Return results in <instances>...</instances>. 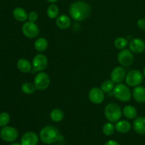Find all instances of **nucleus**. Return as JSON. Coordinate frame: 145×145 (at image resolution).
I'll return each instance as SVG.
<instances>
[{
    "label": "nucleus",
    "instance_id": "nucleus-8",
    "mask_svg": "<svg viewBox=\"0 0 145 145\" xmlns=\"http://www.w3.org/2000/svg\"><path fill=\"white\" fill-rule=\"evenodd\" d=\"M18 132L15 127L11 126L4 127L0 130V137L7 142H14L18 138Z\"/></svg>",
    "mask_w": 145,
    "mask_h": 145
},
{
    "label": "nucleus",
    "instance_id": "nucleus-16",
    "mask_svg": "<svg viewBox=\"0 0 145 145\" xmlns=\"http://www.w3.org/2000/svg\"><path fill=\"white\" fill-rule=\"evenodd\" d=\"M133 129L135 132L138 134H145V117H138L134 119L133 122Z\"/></svg>",
    "mask_w": 145,
    "mask_h": 145
},
{
    "label": "nucleus",
    "instance_id": "nucleus-34",
    "mask_svg": "<svg viewBox=\"0 0 145 145\" xmlns=\"http://www.w3.org/2000/svg\"><path fill=\"white\" fill-rule=\"evenodd\" d=\"M10 145H21V143H13V144H10Z\"/></svg>",
    "mask_w": 145,
    "mask_h": 145
},
{
    "label": "nucleus",
    "instance_id": "nucleus-21",
    "mask_svg": "<svg viewBox=\"0 0 145 145\" xmlns=\"http://www.w3.org/2000/svg\"><path fill=\"white\" fill-rule=\"evenodd\" d=\"M115 128L120 133H127L131 129V124L127 120H119L116 122Z\"/></svg>",
    "mask_w": 145,
    "mask_h": 145
},
{
    "label": "nucleus",
    "instance_id": "nucleus-14",
    "mask_svg": "<svg viewBox=\"0 0 145 145\" xmlns=\"http://www.w3.org/2000/svg\"><path fill=\"white\" fill-rule=\"evenodd\" d=\"M38 134L33 132H27L22 136L21 139V145H37L38 143Z\"/></svg>",
    "mask_w": 145,
    "mask_h": 145
},
{
    "label": "nucleus",
    "instance_id": "nucleus-24",
    "mask_svg": "<svg viewBox=\"0 0 145 145\" xmlns=\"http://www.w3.org/2000/svg\"><path fill=\"white\" fill-rule=\"evenodd\" d=\"M59 10L56 4H50L47 9V15L50 19H55L59 16Z\"/></svg>",
    "mask_w": 145,
    "mask_h": 145
},
{
    "label": "nucleus",
    "instance_id": "nucleus-5",
    "mask_svg": "<svg viewBox=\"0 0 145 145\" xmlns=\"http://www.w3.org/2000/svg\"><path fill=\"white\" fill-rule=\"evenodd\" d=\"M125 82L130 87H137L140 85L144 80V75L139 70L133 69L126 74Z\"/></svg>",
    "mask_w": 145,
    "mask_h": 145
},
{
    "label": "nucleus",
    "instance_id": "nucleus-23",
    "mask_svg": "<svg viewBox=\"0 0 145 145\" xmlns=\"http://www.w3.org/2000/svg\"><path fill=\"white\" fill-rule=\"evenodd\" d=\"M50 117L53 122H59L64 119V112L61 109L55 108L50 112Z\"/></svg>",
    "mask_w": 145,
    "mask_h": 145
},
{
    "label": "nucleus",
    "instance_id": "nucleus-7",
    "mask_svg": "<svg viewBox=\"0 0 145 145\" xmlns=\"http://www.w3.org/2000/svg\"><path fill=\"white\" fill-rule=\"evenodd\" d=\"M33 83L38 90H45L50 85V78L45 72H39L35 75Z\"/></svg>",
    "mask_w": 145,
    "mask_h": 145
},
{
    "label": "nucleus",
    "instance_id": "nucleus-22",
    "mask_svg": "<svg viewBox=\"0 0 145 145\" xmlns=\"http://www.w3.org/2000/svg\"><path fill=\"white\" fill-rule=\"evenodd\" d=\"M123 115L128 119H135L137 116V110L133 105H126L123 109Z\"/></svg>",
    "mask_w": 145,
    "mask_h": 145
},
{
    "label": "nucleus",
    "instance_id": "nucleus-11",
    "mask_svg": "<svg viewBox=\"0 0 145 145\" xmlns=\"http://www.w3.org/2000/svg\"><path fill=\"white\" fill-rule=\"evenodd\" d=\"M105 92L101 89V88H91L89 92V99L91 102L95 105H99L103 102L105 99Z\"/></svg>",
    "mask_w": 145,
    "mask_h": 145
},
{
    "label": "nucleus",
    "instance_id": "nucleus-26",
    "mask_svg": "<svg viewBox=\"0 0 145 145\" xmlns=\"http://www.w3.org/2000/svg\"><path fill=\"white\" fill-rule=\"evenodd\" d=\"M129 42L127 39L124 37H118L114 41V45L117 49L123 50L128 45Z\"/></svg>",
    "mask_w": 145,
    "mask_h": 145
},
{
    "label": "nucleus",
    "instance_id": "nucleus-29",
    "mask_svg": "<svg viewBox=\"0 0 145 145\" xmlns=\"http://www.w3.org/2000/svg\"><path fill=\"white\" fill-rule=\"evenodd\" d=\"M10 122V115L9 114L6 112H3L0 113V127H4L7 126Z\"/></svg>",
    "mask_w": 145,
    "mask_h": 145
},
{
    "label": "nucleus",
    "instance_id": "nucleus-18",
    "mask_svg": "<svg viewBox=\"0 0 145 145\" xmlns=\"http://www.w3.org/2000/svg\"><path fill=\"white\" fill-rule=\"evenodd\" d=\"M56 25L60 29H67L71 26V19L65 14L59 15L56 18Z\"/></svg>",
    "mask_w": 145,
    "mask_h": 145
},
{
    "label": "nucleus",
    "instance_id": "nucleus-33",
    "mask_svg": "<svg viewBox=\"0 0 145 145\" xmlns=\"http://www.w3.org/2000/svg\"><path fill=\"white\" fill-rule=\"evenodd\" d=\"M48 1H49L50 3H55L56 1H57L58 0H47Z\"/></svg>",
    "mask_w": 145,
    "mask_h": 145
},
{
    "label": "nucleus",
    "instance_id": "nucleus-15",
    "mask_svg": "<svg viewBox=\"0 0 145 145\" xmlns=\"http://www.w3.org/2000/svg\"><path fill=\"white\" fill-rule=\"evenodd\" d=\"M133 98L138 103L145 102V88L142 85L135 87L132 92Z\"/></svg>",
    "mask_w": 145,
    "mask_h": 145
},
{
    "label": "nucleus",
    "instance_id": "nucleus-12",
    "mask_svg": "<svg viewBox=\"0 0 145 145\" xmlns=\"http://www.w3.org/2000/svg\"><path fill=\"white\" fill-rule=\"evenodd\" d=\"M126 77V71L124 67L123 66H116L112 71L110 73V80L114 83L118 84L121 83Z\"/></svg>",
    "mask_w": 145,
    "mask_h": 145
},
{
    "label": "nucleus",
    "instance_id": "nucleus-3",
    "mask_svg": "<svg viewBox=\"0 0 145 145\" xmlns=\"http://www.w3.org/2000/svg\"><path fill=\"white\" fill-rule=\"evenodd\" d=\"M105 117L109 122L114 123L120 120L123 115V110L116 103H108L104 109Z\"/></svg>",
    "mask_w": 145,
    "mask_h": 145
},
{
    "label": "nucleus",
    "instance_id": "nucleus-10",
    "mask_svg": "<svg viewBox=\"0 0 145 145\" xmlns=\"http://www.w3.org/2000/svg\"><path fill=\"white\" fill-rule=\"evenodd\" d=\"M39 28L35 23L25 21L22 26V33L28 38H35L39 35Z\"/></svg>",
    "mask_w": 145,
    "mask_h": 145
},
{
    "label": "nucleus",
    "instance_id": "nucleus-32",
    "mask_svg": "<svg viewBox=\"0 0 145 145\" xmlns=\"http://www.w3.org/2000/svg\"><path fill=\"white\" fill-rule=\"evenodd\" d=\"M105 145H120V144L117 142V141L110 139V140L107 141V142H106V144H105Z\"/></svg>",
    "mask_w": 145,
    "mask_h": 145
},
{
    "label": "nucleus",
    "instance_id": "nucleus-6",
    "mask_svg": "<svg viewBox=\"0 0 145 145\" xmlns=\"http://www.w3.org/2000/svg\"><path fill=\"white\" fill-rule=\"evenodd\" d=\"M32 73L36 72H42L46 69L48 64V58L42 53H38L33 57L32 60Z\"/></svg>",
    "mask_w": 145,
    "mask_h": 145
},
{
    "label": "nucleus",
    "instance_id": "nucleus-30",
    "mask_svg": "<svg viewBox=\"0 0 145 145\" xmlns=\"http://www.w3.org/2000/svg\"><path fill=\"white\" fill-rule=\"evenodd\" d=\"M28 19L29 21L31 22H34L38 21V14L35 11H32L28 14Z\"/></svg>",
    "mask_w": 145,
    "mask_h": 145
},
{
    "label": "nucleus",
    "instance_id": "nucleus-9",
    "mask_svg": "<svg viewBox=\"0 0 145 145\" xmlns=\"http://www.w3.org/2000/svg\"><path fill=\"white\" fill-rule=\"evenodd\" d=\"M118 61L120 65L123 67H128L133 63L134 55L130 49L120 50L118 54Z\"/></svg>",
    "mask_w": 145,
    "mask_h": 145
},
{
    "label": "nucleus",
    "instance_id": "nucleus-25",
    "mask_svg": "<svg viewBox=\"0 0 145 145\" xmlns=\"http://www.w3.org/2000/svg\"><path fill=\"white\" fill-rule=\"evenodd\" d=\"M36 90L34 83H32L31 82H25L21 85V90L26 95H31V94L34 93Z\"/></svg>",
    "mask_w": 145,
    "mask_h": 145
},
{
    "label": "nucleus",
    "instance_id": "nucleus-2",
    "mask_svg": "<svg viewBox=\"0 0 145 145\" xmlns=\"http://www.w3.org/2000/svg\"><path fill=\"white\" fill-rule=\"evenodd\" d=\"M40 139L45 144H52L59 139L61 135L58 129L52 125H47L40 132Z\"/></svg>",
    "mask_w": 145,
    "mask_h": 145
},
{
    "label": "nucleus",
    "instance_id": "nucleus-31",
    "mask_svg": "<svg viewBox=\"0 0 145 145\" xmlns=\"http://www.w3.org/2000/svg\"><path fill=\"white\" fill-rule=\"evenodd\" d=\"M137 26L140 29L145 31V18H140L137 21Z\"/></svg>",
    "mask_w": 145,
    "mask_h": 145
},
{
    "label": "nucleus",
    "instance_id": "nucleus-17",
    "mask_svg": "<svg viewBox=\"0 0 145 145\" xmlns=\"http://www.w3.org/2000/svg\"><path fill=\"white\" fill-rule=\"evenodd\" d=\"M17 68L23 73H28L32 71V63L25 58H21L17 61Z\"/></svg>",
    "mask_w": 145,
    "mask_h": 145
},
{
    "label": "nucleus",
    "instance_id": "nucleus-4",
    "mask_svg": "<svg viewBox=\"0 0 145 145\" xmlns=\"http://www.w3.org/2000/svg\"><path fill=\"white\" fill-rule=\"evenodd\" d=\"M113 95L115 98L121 102H127L131 100L132 92L128 85L123 83H118L115 85L113 90Z\"/></svg>",
    "mask_w": 145,
    "mask_h": 145
},
{
    "label": "nucleus",
    "instance_id": "nucleus-28",
    "mask_svg": "<svg viewBox=\"0 0 145 145\" xmlns=\"http://www.w3.org/2000/svg\"><path fill=\"white\" fill-rule=\"evenodd\" d=\"M115 126L113 125V124L110 122H106V123L103 125V128H102V131H103V133L106 136H111L115 132Z\"/></svg>",
    "mask_w": 145,
    "mask_h": 145
},
{
    "label": "nucleus",
    "instance_id": "nucleus-1",
    "mask_svg": "<svg viewBox=\"0 0 145 145\" xmlns=\"http://www.w3.org/2000/svg\"><path fill=\"white\" fill-rule=\"evenodd\" d=\"M91 9L89 4L83 1H78L72 3L69 9L71 17L76 21H82L89 18Z\"/></svg>",
    "mask_w": 145,
    "mask_h": 145
},
{
    "label": "nucleus",
    "instance_id": "nucleus-13",
    "mask_svg": "<svg viewBox=\"0 0 145 145\" xmlns=\"http://www.w3.org/2000/svg\"><path fill=\"white\" fill-rule=\"evenodd\" d=\"M129 49L134 53H142L145 51V42L140 38H135L129 43Z\"/></svg>",
    "mask_w": 145,
    "mask_h": 145
},
{
    "label": "nucleus",
    "instance_id": "nucleus-20",
    "mask_svg": "<svg viewBox=\"0 0 145 145\" xmlns=\"http://www.w3.org/2000/svg\"><path fill=\"white\" fill-rule=\"evenodd\" d=\"M48 47V40L43 37H40L35 40L34 43V48L38 52L42 53L45 52Z\"/></svg>",
    "mask_w": 145,
    "mask_h": 145
},
{
    "label": "nucleus",
    "instance_id": "nucleus-27",
    "mask_svg": "<svg viewBox=\"0 0 145 145\" xmlns=\"http://www.w3.org/2000/svg\"><path fill=\"white\" fill-rule=\"evenodd\" d=\"M114 87V82L111 80H106L102 82L101 85V89L106 93H109L110 92H113Z\"/></svg>",
    "mask_w": 145,
    "mask_h": 145
},
{
    "label": "nucleus",
    "instance_id": "nucleus-19",
    "mask_svg": "<svg viewBox=\"0 0 145 145\" xmlns=\"http://www.w3.org/2000/svg\"><path fill=\"white\" fill-rule=\"evenodd\" d=\"M13 16L16 21L19 22H25L28 19V14L24 9L21 7H16L13 11Z\"/></svg>",
    "mask_w": 145,
    "mask_h": 145
},
{
    "label": "nucleus",
    "instance_id": "nucleus-35",
    "mask_svg": "<svg viewBox=\"0 0 145 145\" xmlns=\"http://www.w3.org/2000/svg\"><path fill=\"white\" fill-rule=\"evenodd\" d=\"M142 73H143V75H144V77H145V66H144V69H143V72H142Z\"/></svg>",
    "mask_w": 145,
    "mask_h": 145
}]
</instances>
